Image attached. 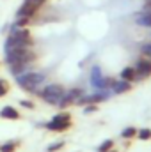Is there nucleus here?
Here are the masks:
<instances>
[{
	"label": "nucleus",
	"instance_id": "nucleus-23",
	"mask_svg": "<svg viewBox=\"0 0 151 152\" xmlns=\"http://www.w3.org/2000/svg\"><path fill=\"white\" fill-rule=\"evenodd\" d=\"M141 51H142L146 57H150V58H151V42H146V44H142V46H141Z\"/></svg>",
	"mask_w": 151,
	"mask_h": 152
},
{
	"label": "nucleus",
	"instance_id": "nucleus-17",
	"mask_svg": "<svg viewBox=\"0 0 151 152\" xmlns=\"http://www.w3.org/2000/svg\"><path fill=\"white\" fill-rule=\"evenodd\" d=\"M121 136H123L124 140H132L133 136H137V129H135V127H124V129L121 131Z\"/></svg>",
	"mask_w": 151,
	"mask_h": 152
},
{
	"label": "nucleus",
	"instance_id": "nucleus-13",
	"mask_svg": "<svg viewBox=\"0 0 151 152\" xmlns=\"http://www.w3.org/2000/svg\"><path fill=\"white\" fill-rule=\"evenodd\" d=\"M137 23L142 27H151V12L144 11V12H137Z\"/></svg>",
	"mask_w": 151,
	"mask_h": 152
},
{
	"label": "nucleus",
	"instance_id": "nucleus-24",
	"mask_svg": "<svg viewBox=\"0 0 151 152\" xmlns=\"http://www.w3.org/2000/svg\"><path fill=\"white\" fill-rule=\"evenodd\" d=\"M96 110H98L96 104H87V106H85V113H93V112H96Z\"/></svg>",
	"mask_w": 151,
	"mask_h": 152
},
{
	"label": "nucleus",
	"instance_id": "nucleus-21",
	"mask_svg": "<svg viewBox=\"0 0 151 152\" xmlns=\"http://www.w3.org/2000/svg\"><path fill=\"white\" fill-rule=\"evenodd\" d=\"M29 23H30V18H18L14 27H18V28H23V27H27Z\"/></svg>",
	"mask_w": 151,
	"mask_h": 152
},
{
	"label": "nucleus",
	"instance_id": "nucleus-6",
	"mask_svg": "<svg viewBox=\"0 0 151 152\" xmlns=\"http://www.w3.org/2000/svg\"><path fill=\"white\" fill-rule=\"evenodd\" d=\"M109 92L107 90H101V92H98V94H91V96H82L76 103H80V104H96V103H101V101H107L109 99Z\"/></svg>",
	"mask_w": 151,
	"mask_h": 152
},
{
	"label": "nucleus",
	"instance_id": "nucleus-20",
	"mask_svg": "<svg viewBox=\"0 0 151 152\" xmlns=\"http://www.w3.org/2000/svg\"><path fill=\"white\" fill-rule=\"evenodd\" d=\"M62 147H64V142H57V143H53V145H48L46 151L48 152H57V151H61Z\"/></svg>",
	"mask_w": 151,
	"mask_h": 152
},
{
	"label": "nucleus",
	"instance_id": "nucleus-2",
	"mask_svg": "<svg viewBox=\"0 0 151 152\" xmlns=\"http://www.w3.org/2000/svg\"><path fill=\"white\" fill-rule=\"evenodd\" d=\"M36 58L34 51L29 48H7L5 50V62L9 64H29Z\"/></svg>",
	"mask_w": 151,
	"mask_h": 152
},
{
	"label": "nucleus",
	"instance_id": "nucleus-9",
	"mask_svg": "<svg viewBox=\"0 0 151 152\" xmlns=\"http://www.w3.org/2000/svg\"><path fill=\"white\" fill-rule=\"evenodd\" d=\"M71 127V120H50L46 124V129L48 131H53V133H64Z\"/></svg>",
	"mask_w": 151,
	"mask_h": 152
},
{
	"label": "nucleus",
	"instance_id": "nucleus-14",
	"mask_svg": "<svg viewBox=\"0 0 151 152\" xmlns=\"http://www.w3.org/2000/svg\"><path fill=\"white\" fill-rule=\"evenodd\" d=\"M121 80H124V81H133V80H137V73H135V69L133 67H124L123 71H121Z\"/></svg>",
	"mask_w": 151,
	"mask_h": 152
},
{
	"label": "nucleus",
	"instance_id": "nucleus-8",
	"mask_svg": "<svg viewBox=\"0 0 151 152\" xmlns=\"http://www.w3.org/2000/svg\"><path fill=\"white\" fill-rule=\"evenodd\" d=\"M133 69H135V73H137V80L150 78L151 76V60L150 58H141Z\"/></svg>",
	"mask_w": 151,
	"mask_h": 152
},
{
	"label": "nucleus",
	"instance_id": "nucleus-7",
	"mask_svg": "<svg viewBox=\"0 0 151 152\" xmlns=\"http://www.w3.org/2000/svg\"><path fill=\"white\" fill-rule=\"evenodd\" d=\"M38 9H39L38 4H32V2L25 0V4L16 11V18H30L32 20V16H36Z\"/></svg>",
	"mask_w": 151,
	"mask_h": 152
},
{
	"label": "nucleus",
	"instance_id": "nucleus-4",
	"mask_svg": "<svg viewBox=\"0 0 151 152\" xmlns=\"http://www.w3.org/2000/svg\"><path fill=\"white\" fill-rule=\"evenodd\" d=\"M64 88L62 85H57V83H50V85H44L43 92H41V97L44 101H48L50 104H57L62 97H64Z\"/></svg>",
	"mask_w": 151,
	"mask_h": 152
},
{
	"label": "nucleus",
	"instance_id": "nucleus-15",
	"mask_svg": "<svg viewBox=\"0 0 151 152\" xmlns=\"http://www.w3.org/2000/svg\"><path fill=\"white\" fill-rule=\"evenodd\" d=\"M9 69L14 76H20L27 71V64H9Z\"/></svg>",
	"mask_w": 151,
	"mask_h": 152
},
{
	"label": "nucleus",
	"instance_id": "nucleus-27",
	"mask_svg": "<svg viewBox=\"0 0 151 152\" xmlns=\"http://www.w3.org/2000/svg\"><path fill=\"white\" fill-rule=\"evenodd\" d=\"M29 2H32V4H38V5H41V4H44L46 0H29Z\"/></svg>",
	"mask_w": 151,
	"mask_h": 152
},
{
	"label": "nucleus",
	"instance_id": "nucleus-26",
	"mask_svg": "<svg viewBox=\"0 0 151 152\" xmlns=\"http://www.w3.org/2000/svg\"><path fill=\"white\" fill-rule=\"evenodd\" d=\"M144 11H151V0H144Z\"/></svg>",
	"mask_w": 151,
	"mask_h": 152
},
{
	"label": "nucleus",
	"instance_id": "nucleus-16",
	"mask_svg": "<svg viewBox=\"0 0 151 152\" xmlns=\"http://www.w3.org/2000/svg\"><path fill=\"white\" fill-rule=\"evenodd\" d=\"M18 145H20V142H7V143H4L2 147H0V152H14L18 149Z\"/></svg>",
	"mask_w": 151,
	"mask_h": 152
},
{
	"label": "nucleus",
	"instance_id": "nucleus-28",
	"mask_svg": "<svg viewBox=\"0 0 151 152\" xmlns=\"http://www.w3.org/2000/svg\"><path fill=\"white\" fill-rule=\"evenodd\" d=\"M107 152H115V151H112V149H110V151H107Z\"/></svg>",
	"mask_w": 151,
	"mask_h": 152
},
{
	"label": "nucleus",
	"instance_id": "nucleus-12",
	"mask_svg": "<svg viewBox=\"0 0 151 152\" xmlns=\"http://www.w3.org/2000/svg\"><path fill=\"white\" fill-rule=\"evenodd\" d=\"M82 96H84L82 88H71L70 92H66V94H64V97H62V99H66V101L71 104V103H76V101H78Z\"/></svg>",
	"mask_w": 151,
	"mask_h": 152
},
{
	"label": "nucleus",
	"instance_id": "nucleus-18",
	"mask_svg": "<svg viewBox=\"0 0 151 152\" xmlns=\"http://www.w3.org/2000/svg\"><path fill=\"white\" fill-rule=\"evenodd\" d=\"M137 136H139V140H150L151 138V129L150 127H144V129L137 131Z\"/></svg>",
	"mask_w": 151,
	"mask_h": 152
},
{
	"label": "nucleus",
	"instance_id": "nucleus-10",
	"mask_svg": "<svg viewBox=\"0 0 151 152\" xmlns=\"http://www.w3.org/2000/svg\"><path fill=\"white\" fill-rule=\"evenodd\" d=\"M132 88V83L130 81H124V80H114V85H112V92L114 94H124Z\"/></svg>",
	"mask_w": 151,
	"mask_h": 152
},
{
	"label": "nucleus",
	"instance_id": "nucleus-22",
	"mask_svg": "<svg viewBox=\"0 0 151 152\" xmlns=\"http://www.w3.org/2000/svg\"><path fill=\"white\" fill-rule=\"evenodd\" d=\"M7 90H9V87H7V81H5L4 78H0V97H4V96L7 94Z\"/></svg>",
	"mask_w": 151,
	"mask_h": 152
},
{
	"label": "nucleus",
	"instance_id": "nucleus-11",
	"mask_svg": "<svg viewBox=\"0 0 151 152\" xmlns=\"http://www.w3.org/2000/svg\"><path fill=\"white\" fill-rule=\"evenodd\" d=\"M0 117H2V118H9V120H18V118H20V113H18V110L13 108V106H4V108L0 110Z\"/></svg>",
	"mask_w": 151,
	"mask_h": 152
},
{
	"label": "nucleus",
	"instance_id": "nucleus-3",
	"mask_svg": "<svg viewBox=\"0 0 151 152\" xmlns=\"http://www.w3.org/2000/svg\"><path fill=\"white\" fill-rule=\"evenodd\" d=\"M16 81L25 90H34L38 85H41L44 81V75L43 73H38V71H29V73H23V75L16 76Z\"/></svg>",
	"mask_w": 151,
	"mask_h": 152
},
{
	"label": "nucleus",
	"instance_id": "nucleus-25",
	"mask_svg": "<svg viewBox=\"0 0 151 152\" xmlns=\"http://www.w3.org/2000/svg\"><path fill=\"white\" fill-rule=\"evenodd\" d=\"M21 106H25V108H29V110H32V108H34V104H32V103H29V101H21Z\"/></svg>",
	"mask_w": 151,
	"mask_h": 152
},
{
	"label": "nucleus",
	"instance_id": "nucleus-5",
	"mask_svg": "<svg viewBox=\"0 0 151 152\" xmlns=\"http://www.w3.org/2000/svg\"><path fill=\"white\" fill-rule=\"evenodd\" d=\"M89 81H91V85H93V87L101 88V90L112 88V85H114V80H112V78H105V76H103V73H101V69H100L98 66H94V67L91 69Z\"/></svg>",
	"mask_w": 151,
	"mask_h": 152
},
{
	"label": "nucleus",
	"instance_id": "nucleus-19",
	"mask_svg": "<svg viewBox=\"0 0 151 152\" xmlns=\"http://www.w3.org/2000/svg\"><path fill=\"white\" fill-rule=\"evenodd\" d=\"M112 145H114V142L112 140H105L100 147H98V152H107V151H110L112 149Z\"/></svg>",
	"mask_w": 151,
	"mask_h": 152
},
{
	"label": "nucleus",
	"instance_id": "nucleus-1",
	"mask_svg": "<svg viewBox=\"0 0 151 152\" xmlns=\"http://www.w3.org/2000/svg\"><path fill=\"white\" fill-rule=\"evenodd\" d=\"M32 42V36L27 28H18L14 27L9 34V37L5 41V50L7 48H30Z\"/></svg>",
	"mask_w": 151,
	"mask_h": 152
}]
</instances>
